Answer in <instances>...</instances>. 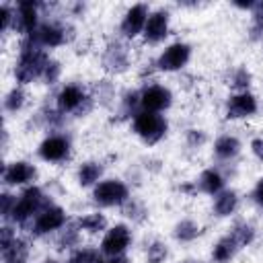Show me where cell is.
<instances>
[{
  "instance_id": "1",
  "label": "cell",
  "mask_w": 263,
  "mask_h": 263,
  "mask_svg": "<svg viewBox=\"0 0 263 263\" xmlns=\"http://www.w3.org/2000/svg\"><path fill=\"white\" fill-rule=\"evenodd\" d=\"M51 58L45 53V49L35 41L33 35L23 37L18 45V62L14 66V78L21 84H29L35 78L43 76V70Z\"/></svg>"
},
{
  "instance_id": "2",
  "label": "cell",
  "mask_w": 263,
  "mask_h": 263,
  "mask_svg": "<svg viewBox=\"0 0 263 263\" xmlns=\"http://www.w3.org/2000/svg\"><path fill=\"white\" fill-rule=\"evenodd\" d=\"M47 205H51V201L45 197V193L37 187V185H31L27 187L18 197H16V205L12 210V216L10 220L14 224H21V226H27L39 212H43Z\"/></svg>"
},
{
  "instance_id": "3",
  "label": "cell",
  "mask_w": 263,
  "mask_h": 263,
  "mask_svg": "<svg viewBox=\"0 0 263 263\" xmlns=\"http://www.w3.org/2000/svg\"><path fill=\"white\" fill-rule=\"evenodd\" d=\"M58 111L62 113H74L76 117H84L92 109V97L84 95V90L78 84H66L60 88L55 97Z\"/></svg>"
},
{
  "instance_id": "4",
  "label": "cell",
  "mask_w": 263,
  "mask_h": 263,
  "mask_svg": "<svg viewBox=\"0 0 263 263\" xmlns=\"http://www.w3.org/2000/svg\"><path fill=\"white\" fill-rule=\"evenodd\" d=\"M132 127H134V134L140 136L146 144H156L164 138L166 129H168V123L162 115L158 113H150V111H140L134 121H132Z\"/></svg>"
},
{
  "instance_id": "5",
  "label": "cell",
  "mask_w": 263,
  "mask_h": 263,
  "mask_svg": "<svg viewBox=\"0 0 263 263\" xmlns=\"http://www.w3.org/2000/svg\"><path fill=\"white\" fill-rule=\"evenodd\" d=\"M129 199V189L125 183H121L119 179H105L99 181L92 189V201L103 205V208H111V205H123Z\"/></svg>"
},
{
  "instance_id": "6",
  "label": "cell",
  "mask_w": 263,
  "mask_h": 263,
  "mask_svg": "<svg viewBox=\"0 0 263 263\" xmlns=\"http://www.w3.org/2000/svg\"><path fill=\"white\" fill-rule=\"evenodd\" d=\"M37 27H39V2L21 0L14 6V25H12V29L18 31L23 37H27Z\"/></svg>"
},
{
  "instance_id": "7",
  "label": "cell",
  "mask_w": 263,
  "mask_h": 263,
  "mask_svg": "<svg viewBox=\"0 0 263 263\" xmlns=\"http://www.w3.org/2000/svg\"><path fill=\"white\" fill-rule=\"evenodd\" d=\"M66 212L60 205H47L43 212H39L33 220H31V232L35 236H43L49 234L53 230H60L66 224Z\"/></svg>"
},
{
  "instance_id": "8",
  "label": "cell",
  "mask_w": 263,
  "mask_h": 263,
  "mask_svg": "<svg viewBox=\"0 0 263 263\" xmlns=\"http://www.w3.org/2000/svg\"><path fill=\"white\" fill-rule=\"evenodd\" d=\"M189 58H191V47L183 41H177L162 49V53L156 60V68L162 72H175L181 70L189 62Z\"/></svg>"
},
{
  "instance_id": "9",
  "label": "cell",
  "mask_w": 263,
  "mask_h": 263,
  "mask_svg": "<svg viewBox=\"0 0 263 263\" xmlns=\"http://www.w3.org/2000/svg\"><path fill=\"white\" fill-rule=\"evenodd\" d=\"M132 242V232L125 224H115L107 230V234L101 240V253L107 257H117L123 255L125 249Z\"/></svg>"
},
{
  "instance_id": "10",
  "label": "cell",
  "mask_w": 263,
  "mask_h": 263,
  "mask_svg": "<svg viewBox=\"0 0 263 263\" xmlns=\"http://www.w3.org/2000/svg\"><path fill=\"white\" fill-rule=\"evenodd\" d=\"M173 103V92L166 86L160 84H150L140 92V107L142 111H150V113H160L164 109H168Z\"/></svg>"
},
{
  "instance_id": "11",
  "label": "cell",
  "mask_w": 263,
  "mask_h": 263,
  "mask_svg": "<svg viewBox=\"0 0 263 263\" xmlns=\"http://www.w3.org/2000/svg\"><path fill=\"white\" fill-rule=\"evenodd\" d=\"M148 6L146 4H134L125 10L123 18H121V25H119V31L125 39H134L138 37L140 33H144V27H146V21H148Z\"/></svg>"
},
{
  "instance_id": "12",
  "label": "cell",
  "mask_w": 263,
  "mask_h": 263,
  "mask_svg": "<svg viewBox=\"0 0 263 263\" xmlns=\"http://www.w3.org/2000/svg\"><path fill=\"white\" fill-rule=\"evenodd\" d=\"M37 154L45 160V162H62L70 156V140L64 138V136H47L39 148H37Z\"/></svg>"
},
{
  "instance_id": "13",
  "label": "cell",
  "mask_w": 263,
  "mask_h": 263,
  "mask_svg": "<svg viewBox=\"0 0 263 263\" xmlns=\"http://www.w3.org/2000/svg\"><path fill=\"white\" fill-rule=\"evenodd\" d=\"M142 35H144L146 43H160L168 35V12L164 8L152 10L148 14V21H146Z\"/></svg>"
},
{
  "instance_id": "14",
  "label": "cell",
  "mask_w": 263,
  "mask_h": 263,
  "mask_svg": "<svg viewBox=\"0 0 263 263\" xmlns=\"http://www.w3.org/2000/svg\"><path fill=\"white\" fill-rule=\"evenodd\" d=\"M129 66V51L123 43L119 41H113L107 45L105 53H103V68L107 72H113V74H119V72H125Z\"/></svg>"
},
{
  "instance_id": "15",
  "label": "cell",
  "mask_w": 263,
  "mask_h": 263,
  "mask_svg": "<svg viewBox=\"0 0 263 263\" xmlns=\"http://www.w3.org/2000/svg\"><path fill=\"white\" fill-rule=\"evenodd\" d=\"M257 111V99L251 92H234L226 103L228 119H242Z\"/></svg>"
},
{
  "instance_id": "16",
  "label": "cell",
  "mask_w": 263,
  "mask_h": 263,
  "mask_svg": "<svg viewBox=\"0 0 263 263\" xmlns=\"http://www.w3.org/2000/svg\"><path fill=\"white\" fill-rule=\"evenodd\" d=\"M35 175H37V171H35V166L31 162H27V160H14V162H10V164L4 166L2 181L6 185H27V183H31L35 179Z\"/></svg>"
},
{
  "instance_id": "17",
  "label": "cell",
  "mask_w": 263,
  "mask_h": 263,
  "mask_svg": "<svg viewBox=\"0 0 263 263\" xmlns=\"http://www.w3.org/2000/svg\"><path fill=\"white\" fill-rule=\"evenodd\" d=\"M35 41L45 49V47H58L66 41V29L53 21H47V23H41L33 33Z\"/></svg>"
},
{
  "instance_id": "18",
  "label": "cell",
  "mask_w": 263,
  "mask_h": 263,
  "mask_svg": "<svg viewBox=\"0 0 263 263\" xmlns=\"http://www.w3.org/2000/svg\"><path fill=\"white\" fill-rule=\"evenodd\" d=\"M195 187H197L199 191L208 193V195H218V193L224 189V177H222L218 171L208 168V171H203V173L199 175Z\"/></svg>"
},
{
  "instance_id": "19",
  "label": "cell",
  "mask_w": 263,
  "mask_h": 263,
  "mask_svg": "<svg viewBox=\"0 0 263 263\" xmlns=\"http://www.w3.org/2000/svg\"><path fill=\"white\" fill-rule=\"evenodd\" d=\"M216 199H214V212H216V216H220V218H224V216H230L234 210H236V205H238V195H236V191H232V189H222L218 195H214Z\"/></svg>"
},
{
  "instance_id": "20",
  "label": "cell",
  "mask_w": 263,
  "mask_h": 263,
  "mask_svg": "<svg viewBox=\"0 0 263 263\" xmlns=\"http://www.w3.org/2000/svg\"><path fill=\"white\" fill-rule=\"evenodd\" d=\"M240 152V142L234 136H220L214 142V154L220 160H230Z\"/></svg>"
},
{
  "instance_id": "21",
  "label": "cell",
  "mask_w": 263,
  "mask_h": 263,
  "mask_svg": "<svg viewBox=\"0 0 263 263\" xmlns=\"http://www.w3.org/2000/svg\"><path fill=\"white\" fill-rule=\"evenodd\" d=\"M236 251H238V245L234 242V238H232L230 234H226V236H222V238L214 245V249H212V259H214L216 263H228V261L236 255Z\"/></svg>"
},
{
  "instance_id": "22",
  "label": "cell",
  "mask_w": 263,
  "mask_h": 263,
  "mask_svg": "<svg viewBox=\"0 0 263 263\" xmlns=\"http://www.w3.org/2000/svg\"><path fill=\"white\" fill-rule=\"evenodd\" d=\"M2 255V263H10V261H27V255H29V242L21 236H16L10 247H6L4 251H0Z\"/></svg>"
},
{
  "instance_id": "23",
  "label": "cell",
  "mask_w": 263,
  "mask_h": 263,
  "mask_svg": "<svg viewBox=\"0 0 263 263\" xmlns=\"http://www.w3.org/2000/svg\"><path fill=\"white\" fill-rule=\"evenodd\" d=\"M103 175V166L99 162H82L80 168H78V185L80 187H90V185H97L99 179Z\"/></svg>"
},
{
  "instance_id": "24",
  "label": "cell",
  "mask_w": 263,
  "mask_h": 263,
  "mask_svg": "<svg viewBox=\"0 0 263 263\" xmlns=\"http://www.w3.org/2000/svg\"><path fill=\"white\" fill-rule=\"evenodd\" d=\"M76 224H78L80 230H86L90 234H97V232H103L107 228V218L103 214H99V212H92V214L82 216Z\"/></svg>"
},
{
  "instance_id": "25",
  "label": "cell",
  "mask_w": 263,
  "mask_h": 263,
  "mask_svg": "<svg viewBox=\"0 0 263 263\" xmlns=\"http://www.w3.org/2000/svg\"><path fill=\"white\" fill-rule=\"evenodd\" d=\"M173 234L179 242H191L199 236V226L193 220H181V222H177Z\"/></svg>"
},
{
  "instance_id": "26",
  "label": "cell",
  "mask_w": 263,
  "mask_h": 263,
  "mask_svg": "<svg viewBox=\"0 0 263 263\" xmlns=\"http://www.w3.org/2000/svg\"><path fill=\"white\" fill-rule=\"evenodd\" d=\"M230 236L234 238V242L238 245V249H242V247H247V245H251L255 240V228L249 222H238L230 230Z\"/></svg>"
},
{
  "instance_id": "27",
  "label": "cell",
  "mask_w": 263,
  "mask_h": 263,
  "mask_svg": "<svg viewBox=\"0 0 263 263\" xmlns=\"http://www.w3.org/2000/svg\"><path fill=\"white\" fill-rule=\"evenodd\" d=\"M68 263H101V253L92 247H80L70 255Z\"/></svg>"
},
{
  "instance_id": "28",
  "label": "cell",
  "mask_w": 263,
  "mask_h": 263,
  "mask_svg": "<svg viewBox=\"0 0 263 263\" xmlns=\"http://www.w3.org/2000/svg\"><path fill=\"white\" fill-rule=\"evenodd\" d=\"M25 105V92L21 86H14L12 90H8V95L4 97V109L8 113H16L18 109H23Z\"/></svg>"
},
{
  "instance_id": "29",
  "label": "cell",
  "mask_w": 263,
  "mask_h": 263,
  "mask_svg": "<svg viewBox=\"0 0 263 263\" xmlns=\"http://www.w3.org/2000/svg\"><path fill=\"white\" fill-rule=\"evenodd\" d=\"M166 255H168L166 245L160 242V240L150 242V247H148V251H146V259H148V263H162V261L166 259Z\"/></svg>"
},
{
  "instance_id": "30",
  "label": "cell",
  "mask_w": 263,
  "mask_h": 263,
  "mask_svg": "<svg viewBox=\"0 0 263 263\" xmlns=\"http://www.w3.org/2000/svg\"><path fill=\"white\" fill-rule=\"evenodd\" d=\"M78 232H80L78 224H70L68 230L62 232V236L58 240V249H70V247L78 245Z\"/></svg>"
},
{
  "instance_id": "31",
  "label": "cell",
  "mask_w": 263,
  "mask_h": 263,
  "mask_svg": "<svg viewBox=\"0 0 263 263\" xmlns=\"http://www.w3.org/2000/svg\"><path fill=\"white\" fill-rule=\"evenodd\" d=\"M251 84V74L245 70V68H238L234 74H232V88H236L238 92H247Z\"/></svg>"
},
{
  "instance_id": "32",
  "label": "cell",
  "mask_w": 263,
  "mask_h": 263,
  "mask_svg": "<svg viewBox=\"0 0 263 263\" xmlns=\"http://www.w3.org/2000/svg\"><path fill=\"white\" fill-rule=\"evenodd\" d=\"M0 203H2V208H0V214H2V218H4V220H10V216H12V210H14V205H16V197L4 191V193L0 195Z\"/></svg>"
},
{
  "instance_id": "33",
  "label": "cell",
  "mask_w": 263,
  "mask_h": 263,
  "mask_svg": "<svg viewBox=\"0 0 263 263\" xmlns=\"http://www.w3.org/2000/svg\"><path fill=\"white\" fill-rule=\"evenodd\" d=\"M0 16H2V31H10L12 25H14V6L10 4H2L0 8Z\"/></svg>"
},
{
  "instance_id": "34",
  "label": "cell",
  "mask_w": 263,
  "mask_h": 263,
  "mask_svg": "<svg viewBox=\"0 0 263 263\" xmlns=\"http://www.w3.org/2000/svg\"><path fill=\"white\" fill-rule=\"evenodd\" d=\"M58 76H60V64L55 62V60H49L47 62V66H45V70H43V80L47 82V84H53L55 80H58Z\"/></svg>"
},
{
  "instance_id": "35",
  "label": "cell",
  "mask_w": 263,
  "mask_h": 263,
  "mask_svg": "<svg viewBox=\"0 0 263 263\" xmlns=\"http://www.w3.org/2000/svg\"><path fill=\"white\" fill-rule=\"evenodd\" d=\"M16 238V232L10 226H2L0 228V251H4L6 247H10V242Z\"/></svg>"
},
{
  "instance_id": "36",
  "label": "cell",
  "mask_w": 263,
  "mask_h": 263,
  "mask_svg": "<svg viewBox=\"0 0 263 263\" xmlns=\"http://www.w3.org/2000/svg\"><path fill=\"white\" fill-rule=\"evenodd\" d=\"M187 142H189L191 146H201V144L205 142V136H203V132H199V129H189Z\"/></svg>"
},
{
  "instance_id": "37",
  "label": "cell",
  "mask_w": 263,
  "mask_h": 263,
  "mask_svg": "<svg viewBox=\"0 0 263 263\" xmlns=\"http://www.w3.org/2000/svg\"><path fill=\"white\" fill-rule=\"evenodd\" d=\"M253 201L263 208V179H259L257 185H255V189H253Z\"/></svg>"
},
{
  "instance_id": "38",
  "label": "cell",
  "mask_w": 263,
  "mask_h": 263,
  "mask_svg": "<svg viewBox=\"0 0 263 263\" xmlns=\"http://www.w3.org/2000/svg\"><path fill=\"white\" fill-rule=\"evenodd\" d=\"M251 150H253V154H255L259 160H263V138H255V140L251 142Z\"/></svg>"
},
{
  "instance_id": "39",
  "label": "cell",
  "mask_w": 263,
  "mask_h": 263,
  "mask_svg": "<svg viewBox=\"0 0 263 263\" xmlns=\"http://www.w3.org/2000/svg\"><path fill=\"white\" fill-rule=\"evenodd\" d=\"M253 16H259V18H263V0L255 2V8H253Z\"/></svg>"
},
{
  "instance_id": "40",
  "label": "cell",
  "mask_w": 263,
  "mask_h": 263,
  "mask_svg": "<svg viewBox=\"0 0 263 263\" xmlns=\"http://www.w3.org/2000/svg\"><path fill=\"white\" fill-rule=\"evenodd\" d=\"M107 263H129V259L127 257H123V255H117V257H109V261Z\"/></svg>"
},
{
  "instance_id": "41",
  "label": "cell",
  "mask_w": 263,
  "mask_h": 263,
  "mask_svg": "<svg viewBox=\"0 0 263 263\" xmlns=\"http://www.w3.org/2000/svg\"><path fill=\"white\" fill-rule=\"evenodd\" d=\"M43 263H58V261H53V259H45Z\"/></svg>"
},
{
  "instance_id": "42",
  "label": "cell",
  "mask_w": 263,
  "mask_h": 263,
  "mask_svg": "<svg viewBox=\"0 0 263 263\" xmlns=\"http://www.w3.org/2000/svg\"><path fill=\"white\" fill-rule=\"evenodd\" d=\"M10 263H27V261H10Z\"/></svg>"
},
{
  "instance_id": "43",
  "label": "cell",
  "mask_w": 263,
  "mask_h": 263,
  "mask_svg": "<svg viewBox=\"0 0 263 263\" xmlns=\"http://www.w3.org/2000/svg\"><path fill=\"white\" fill-rule=\"evenodd\" d=\"M185 263H193V261H185Z\"/></svg>"
}]
</instances>
